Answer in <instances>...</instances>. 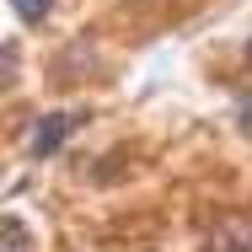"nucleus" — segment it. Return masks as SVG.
I'll use <instances>...</instances> for the list:
<instances>
[{"instance_id":"2","label":"nucleus","mask_w":252,"mask_h":252,"mask_svg":"<svg viewBox=\"0 0 252 252\" xmlns=\"http://www.w3.org/2000/svg\"><path fill=\"white\" fill-rule=\"evenodd\" d=\"M0 252H32V231L16 215H0Z\"/></svg>"},{"instance_id":"1","label":"nucleus","mask_w":252,"mask_h":252,"mask_svg":"<svg viewBox=\"0 0 252 252\" xmlns=\"http://www.w3.org/2000/svg\"><path fill=\"white\" fill-rule=\"evenodd\" d=\"M70 129H75V113H49V118H38V134H32V161H43V156H54L64 140H70Z\"/></svg>"},{"instance_id":"3","label":"nucleus","mask_w":252,"mask_h":252,"mask_svg":"<svg viewBox=\"0 0 252 252\" xmlns=\"http://www.w3.org/2000/svg\"><path fill=\"white\" fill-rule=\"evenodd\" d=\"M11 11H16L22 22H32V27H38V22H49L54 0H11Z\"/></svg>"},{"instance_id":"4","label":"nucleus","mask_w":252,"mask_h":252,"mask_svg":"<svg viewBox=\"0 0 252 252\" xmlns=\"http://www.w3.org/2000/svg\"><path fill=\"white\" fill-rule=\"evenodd\" d=\"M236 124H242V134L252 140V97H242V102H236Z\"/></svg>"}]
</instances>
